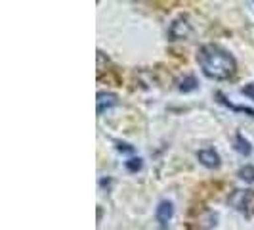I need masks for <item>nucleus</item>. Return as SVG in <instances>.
Returning <instances> with one entry per match:
<instances>
[{"label":"nucleus","mask_w":254,"mask_h":230,"mask_svg":"<svg viewBox=\"0 0 254 230\" xmlns=\"http://www.w3.org/2000/svg\"><path fill=\"white\" fill-rule=\"evenodd\" d=\"M241 92L245 94V96H249L251 100H254V83H251V85H247V87H243Z\"/></svg>","instance_id":"obj_11"},{"label":"nucleus","mask_w":254,"mask_h":230,"mask_svg":"<svg viewBox=\"0 0 254 230\" xmlns=\"http://www.w3.org/2000/svg\"><path fill=\"white\" fill-rule=\"evenodd\" d=\"M229 205L239 213L251 217L254 213V192L253 190H233L228 198Z\"/></svg>","instance_id":"obj_2"},{"label":"nucleus","mask_w":254,"mask_h":230,"mask_svg":"<svg viewBox=\"0 0 254 230\" xmlns=\"http://www.w3.org/2000/svg\"><path fill=\"white\" fill-rule=\"evenodd\" d=\"M239 179H243L249 184H254V167L253 165H245L239 169Z\"/></svg>","instance_id":"obj_9"},{"label":"nucleus","mask_w":254,"mask_h":230,"mask_svg":"<svg viewBox=\"0 0 254 230\" xmlns=\"http://www.w3.org/2000/svg\"><path fill=\"white\" fill-rule=\"evenodd\" d=\"M197 77L195 75H184L178 81V90L180 92H191V90L197 89Z\"/></svg>","instance_id":"obj_8"},{"label":"nucleus","mask_w":254,"mask_h":230,"mask_svg":"<svg viewBox=\"0 0 254 230\" xmlns=\"http://www.w3.org/2000/svg\"><path fill=\"white\" fill-rule=\"evenodd\" d=\"M96 104H98V115H103L107 110H111L119 104V96L113 94V92H105L103 90V92H98Z\"/></svg>","instance_id":"obj_5"},{"label":"nucleus","mask_w":254,"mask_h":230,"mask_svg":"<svg viewBox=\"0 0 254 230\" xmlns=\"http://www.w3.org/2000/svg\"><path fill=\"white\" fill-rule=\"evenodd\" d=\"M233 148L237 150V152L241 153V155H251V152H253V146H251V142L247 140L245 136H243L241 132H237L235 134V138H233Z\"/></svg>","instance_id":"obj_7"},{"label":"nucleus","mask_w":254,"mask_h":230,"mask_svg":"<svg viewBox=\"0 0 254 230\" xmlns=\"http://www.w3.org/2000/svg\"><path fill=\"white\" fill-rule=\"evenodd\" d=\"M127 169H128V171H132V173H136V171H140V169H141V159H140V157H134V159H128V161H127Z\"/></svg>","instance_id":"obj_10"},{"label":"nucleus","mask_w":254,"mask_h":230,"mask_svg":"<svg viewBox=\"0 0 254 230\" xmlns=\"http://www.w3.org/2000/svg\"><path fill=\"white\" fill-rule=\"evenodd\" d=\"M191 33V23L186 15H180L176 17L170 27H168V37L170 40H182V38H188Z\"/></svg>","instance_id":"obj_3"},{"label":"nucleus","mask_w":254,"mask_h":230,"mask_svg":"<svg viewBox=\"0 0 254 230\" xmlns=\"http://www.w3.org/2000/svg\"><path fill=\"white\" fill-rule=\"evenodd\" d=\"M197 62L204 75L216 81H226L237 71V62L233 54L222 48L220 44H203L197 50Z\"/></svg>","instance_id":"obj_1"},{"label":"nucleus","mask_w":254,"mask_h":230,"mask_svg":"<svg viewBox=\"0 0 254 230\" xmlns=\"http://www.w3.org/2000/svg\"><path fill=\"white\" fill-rule=\"evenodd\" d=\"M197 159H199L201 165L208 167V169H218V167H220V161H222L220 153H218L216 150H212V148H204L201 152H197Z\"/></svg>","instance_id":"obj_4"},{"label":"nucleus","mask_w":254,"mask_h":230,"mask_svg":"<svg viewBox=\"0 0 254 230\" xmlns=\"http://www.w3.org/2000/svg\"><path fill=\"white\" fill-rule=\"evenodd\" d=\"M172 215H174V205H172V202H168V200H163L161 204L157 205L155 217H157L159 225H161L163 229H165L166 225H168V221L172 219Z\"/></svg>","instance_id":"obj_6"}]
</instances>
